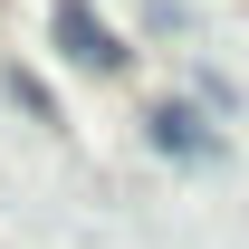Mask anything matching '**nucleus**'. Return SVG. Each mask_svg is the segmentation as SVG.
Here are the masks:
<instances>
[{"label": "nucleus", "instance_id": "nucleus-1", "mask_svg": "<svg viewBox=\"0 0 249 249\" xmlns=\"http://www.w3.org/2000/svg\"><path fill=\"white\" fill-rule=\"evenodd\" d=\"M58 48H67V67H106V77H115V67H124V48H115V29L96 19L87 0H58Z\"/></svg>", "mask_w": 249, "mask_h": 249}, {"label": "nucleus", "instance_id": "nucleus-2", "mask_svg": "<svg viewBox=\"0 0 249 249\" xmlns=\"http://www.w3.org/2000/svg\"><path fill=\"white\" fill-rule=\"evenodd\" d=\"M154 144H163V154H182V163H211V154H220V134L192 115V106H154Z\"/></svg>", "mask_w": 249, "mask_h": 249}]
</instances>
